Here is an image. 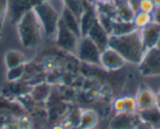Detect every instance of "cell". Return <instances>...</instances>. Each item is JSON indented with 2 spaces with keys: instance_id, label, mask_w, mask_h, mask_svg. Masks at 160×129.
I'll return each instance as SVG.
<instances>
[{
  "instance_id": "30",
  "label": "cell",
  "mask_w": 160,
  "mask_h": 129,
  "mask_svg": "<svg viewBox=\"0 0 160 129\" xmlns=\"http://www.w3.org/2000/svg\"><path fill=\"white\" fill-rule=\"evenodd\" d=\"M152 1H153V4L155 5V7L160 6V0H152Z\"/></svg>"
},
{
  "instance_id": "14",
  "label": "cell",
  "mask_w": 160,
  "mask_h": 129,
  "mask_svg": "<svg viewBox=\"0 0 160 129\" xmlns=\"http://www.w3.org/2000/svg\"><path fill=\"white\" fill-rule=\"evenodd\" d=\"M60 20L64 22V25L72 32L75 33L78 38H81V27H80V18L72 12L70 9L64 6L62 12L60 16Z\"/></svg>"
},
{
  "instance_id": "3",
  "label": "cell",
  "mask_w": 160,
  "mask_h": 129,
  "mask_svg": "<svg viewBox=\"0 0 160 129\" xmlns=\"http://www.w3.org/2000/svg\"><path fill=\"white\" fill-rule=\"evenodd\" d=\"M33 11L36 12L38 21H39L42 31L45 36H53L56 34L58 25L60 22V15L55 10L50 1H43L38 4Z\"/></svg>"
},
{
  "instance_id": "2",
  "label": "cell",
  "mask_w": 160,
  "mask_h": 129,
  "mask_svg": "<svg viewBox=\"0 0 160 129\" xmlns=\"http://www.w3.org/2000/svg\"><path fill=\"white\" fill-rule=\"evenodd\" d=\"M17 33L21 44L26 49H34L42 40V26L33 10L26 12L17 22Z\"/></svg>"
},
{
  "instance_id": "23",
  "label": "cell",
  "mask_w": 160,
  "mask_h": 129,
  "mask_svg": "<svg viewBox=\"0 0 160 129\" xmlns=\"http://www.w3.org/2000/svg\"><path fill=\"white\" fill-rule=\"evenodd\" d=\"M155 10V5L153 4L152 0H141L139 5H138V11L147 13H153V11Z\"/></svg>"
},
{
  "instance_id": "29",
  "label": "cell",
  "mask_w": 160,
  "mask_h": 129,
  "mask_svg": "<svg viewBox=\"0 0 160 129\" xmlns=\"http://www.w3.org/2000/svg\"><path fill=\"white\" fill-rule=\"evenodd\" d=\"M52 129H64V127H62V124H55Z\"/></svg>"
},
{
  "instance_id": "6",
  "label": "cell",
  "mask_w": 160,
  "mask_h": 129,
  "mask_svg": "<svg viewBox=\"0 0 160 129\" xmlns=\"http://www.w3.org/2000/svg\"><path fill=\"white\" fill-rule=\"evenodd\" d=\"M78 41V37L75 33H72L60 20L56 29V44L65 51L75 52L77 50Z\"/></svg>"
},
{
  "instance_id": "27",
  "label": "cell",
  "mask_w": 160,
  "mask_h": 129,
  "mask_svg": "<svg viewBox=\"0 0 160 129\" xmlns=\"http://www.w3.org/2000/svg\"><path fill=\"white\" fill-rule=\"evenodd\" d=\"M93 4H105V2H111L112 0H91Z\"/></svg>"
},
{
  "instance_id": "4",
  "label": "cell",
  "mask_w": 160,
  "mask_h": 129,
  "mask_svg": "<svg viewBox=\"0 0 160 129\" xmlns=\"http://www.w3.org/2000/svg\"><path fill=\"white\" fill-rule=\"evenodd\" d=\"M138 71L143 77H159L160 76V49L153 48L144 52Z\"/></svg>"
},
{
  "instance_id": "9",
  "label": "cell",
  "mask_w": 160,
  "mask_h": 129,
  "mask_svg": "<svg viewBox=\"0 0 160 129\" xmlns=\"http://www.w3.org/2000/svg\"><path fill=\"white\" fill-rule=\"evenodd\" d=\"M139 32H141V38L146 51L149 49L157 48L160 38V25L155 22H150L148 26L139 29Z\"/></svg>"
},
{
  "instance_id": "17",
  "label": "cell",
  "mask_w": 160,
  "mask_h": 129,
  "mask_svg": "<svg viewBox=\"0 0 160 129\" xmlns=\"http://www.w3.org/2000/svg\"><path fill=\"white\" fill-rule=\"evenodd\" d=\"M134 31H137V28L132 21L127 22V21L115 20V21H112V25H111L110 36H125V34L132 33Z\"/></svg>"
},
{
  "instance_id": "5",
  "label": "cell",
  "mask_w": 160,
  "mask_h": 129,
  "mask_svg": "<svg viewBox=\"0 0 160 129\" xmlns=\"http://www.w3.org/2000/svg\"><path fill=\"white\" fill-rule=\"evenodd\" d=\"M100 52L102 50L94 44L88 37H82L77 45V57L84 64L99 66L100 64Z\"/></svg>"
},
{
  "instance_id": "20",
  "label": "cell",
  "mask_w": 160,
  "mask_h": 129,
  "mask_svg": "<svg viewBox=\"0 0 160 129\" xmlns=\"http://www.w3.org/2000/svg\"><path fill=\"white\" fill-rule=\"evenodd\" d=\"M133 25L136 26L137 29H142L146 26H148L150 22H153V17L152 13L142 12V11H137L133 17Z\"/></svg>"
},
{
  "instance_id": "8",
  "label": "cell",
  "mask_w": 160,
  "mask_h": 129,
  "mask_svg": "<svg viewBox=\"0 0 160 129\" xmlns=\"http://www.w3.org/2000/svg\"><path fill=\"white\" fill-rule=\"evenodd\" d=\"M125 62L126 61L121 57L120 54L109 46L100 52V66L108 71H118L123 67Z\"/></svg>"
},
{
  "instance_id": "22",
  "label": "cell",
  "mask_w": 160,
  "mask_h": 129,
  "mask_svg": "<svg viewBox=\"0 0 160 129\" xmlns=\"http://www.w3.org/2000/svg\"><path fill=\"white\" fill-rule=\"evenodd\" d=\"M62 2H64L65 7L70 9L72 12L80 18L82 12H83V5L81 4L78 0H62Z\"/></svg>"
},
{
  "instance_id": "10",
  "label": "cell",
  "mask_w": 160,
  "mask_h": 129,
  "mask_svg": "<svg viewBox=\"0 0 160 129\" xmlns=\"http://www.w3.org/2000/svg\"><path fill=\"white\" fill-rule=\"evenodd\" d=\"M88 38L93 41L94 44L103 51L104 49L108 48V43H109V37L110 34L105 31V28L102 26L98 21V18L94 21V23L92 25V27L89 28L87 36Z\"/></svg>"
},
{
  "instance_id": "13",
  "label": "cell",
  "mask_w": 160,
  "mask_h": 129,
  "mask_svg": "<svg viewBox=\"0 0 160 129\" xmlns=\"http://www.w3.org/2000/svg\"><path fill=\"white\" fill-rule=\"evenodd\" d=\"M112 110L115 111L116 115H120V113H137L138 112V106H137L134 98L122 96V98H118L112 103Z\"/></svg>"
},
{
  "instance_id": "12",
  "label": "cell",
  "mask_w": 160,
  "mask_h": 129,
  "mask_svg": "<svg viewBox=\"0 0 160 129\" xmlns=\"http://www.w3.org/2000/svg\"><path fill=\"white\" fill-rule=\"evenodd\" d=\"M136 103L138 106V111L153 108L157 106V94L146 85H141L136 94Z\"/></svg>"
},
{
  "instance_id": "1",
  "label": "cell",
  "mask_w": 160,
  "mask_h": 129,
  "mask_svg": "<svg viewBox=\"0 0 160 129\" xmlns=\"http://www.w3.org/2000/svg\"><path fill=\"white\" fill-rule=\"evenodd\" d=\"M108 46L119 52L126 62L132 64H139L146 52L139 29L125 36H110Z\"/></svg>"
},
{
  "instance_id": "28",
  "label": "cell",
  "mask_w": 160,
  "mask_h": 129,
  "mask_svg": "<svg viewBox=\"0 0 160 129\" xmlns=\"http://www.w3.org/2000/svg\"><path fill=\"white\" fill-rule=\"evenodd\" d=\"M157 106L160 108V89H159V91L157 93Z\"/></svg>"
},
{
  "instance_id": "26",
  "label": "cell",
  "mask_w": 160,
  "mask_h": 129,
  "mask_svg": "<svg viewBox=\"0 0 160 129\" xmlns=\"http://www.w3.org/2000/svg\"><path fill=\"white\" fill-rule=\"evenodd\" d=\"M136 129H155L153 128L150 124H148V123H146V122H143V121H141L138 124H137V127H136Z\"/></svg>"
},
{
  "instance_id": "25",
  "label": "cell",
  "mask_w": 160,
  "mask_h": 129,
  "mask_svg": "<svg viewBox=\"0 0 160 129\" xmlns=\"http://www.w3.org/2000/svg\"><path fill=\"white\" fill-rule=\"evenodd\" d=\"M152 17H153V22L160 25V6L155 7V10L152 13Z\"/></svg>"
},
{
  "instance_id": "21",
  "label": "cell",
  "mask_w": 160,
  "mask_h": 129,
  "mask_svg": "<svg viewBox=\"0 0 160 129\" xmlns=\"http://www.w3.org/2000/svg\"><path fill=\"white\" fill-rule=\"evenodd\" d=\"M26 72V66L22 64V66H18V67H13V68H10L8 69V73H6V79L9 82H18L21 78L23 77Z\"/></svg>"
},
{
  "instance_id": "31",
  "label": "cell",
  "mask_w": 160,
  "mask_h": 129,
  "mask_svg": "<svg viewBox=\"0 0 160 129\" xmlns=\"http://www.w3.org/2000/svg\"><path fill=\"white\" fill-rule=\"evenodd\" d=\"M157 48H158V49H160V38H159V41H158V45H157Z\"/></svg>"
},
{
  "instance_id": "24",
  "label": "cell",
  "mask_w": 160,
  "mask_h": 129,
  "mask_svg": "<svg viewBox=\"0 0 160 129\" xmlns=\"http://www.w3.org/2000/svg\"><path fill=\"white\" fill-rule=\"evenodd\" d=\"M9 12V2L8 0H0V29L4 26L6 16Z\"/></svg>"
},
{
  "instance_id": "15",
  "label": "cell",
  "mask_w": 160,
  "mask_h": 129,
  "mask_svg": "<svg viewBox=\"0 0 160 129\" xmlns=\"http://www.w3.org/2000/svg\"><path fill=\"white\" fill-rule=\"evenodd\" d=\"M115 7H116V13H118V20L120 21H127L131 22L133 21V17L136 15V11L128 0H112Z\"/></svg>"
},
{
  "instance_id": "32",
  "label": "cell",
  "mask_w": 160,
  "mask_h": 129,
  "mask_svg": "<svg viewBox=\"0 0 160 129\" xmlns=\"http://www.w3.org/2000/svg\"><path fill=\"white\" fill-rule=\"evenodd\" d=\"M0 38H1V33H0Z\"/></svg>"
},
{
  "instance_id": "16",
  "label": "cell",
  "mask_w": 160,
  "mask_h": 129,
  "mask_svg": "<svg viewBox=\"0 0 160 129\" xmlns=\"http://www.w3.org/2000/svg\"><path fill=\"white\" fill-rule=\"evenodd\" d=\"M138 116L141 118V121L150 124L153 128L160 129V108L158 106L153 108L138 111Z\"/></svg>"
},
{
  "instance_id": "18",
  "label": "cell",
  "mask_w": 160,
  "mask_h": 129,
  "mask_svg": "<svg viewBox=\"0 0 160 129\" xmlns=\"http://www.w3.org/2000/svg\"><path fill=\"white\" fill-rule=\"evenodd\" d=\"M98 123V115L92 110H86L81 112L78 126L75 129H93Z\"/></svg>"
},
{
  "instance_id": "11",
  "label": "cell",
  "mask_w": 160,
  "mask_h": 129,
  "mask_svg": "<svg viewBox=\"0 0 160 129\" xmlns=\"http://www.w3.org/2000/svg\"><path fill=\"white\" fill-rule=\"evenodd\" d=\"M141 118L137 113H120L116 115L109 124L110 129H136Z\"/></svg>"
},
{
  "instance_id": "7",
  "label": "cell",
  "mask_w": 160,
  "mask_h": 129,
  "mask_svg": "<svg viewBox=\"0 0 160 129\" xmlns=\"http://www.w3.org/2000/svg\"><path fill=\"white\" fill-rule=\"evenodd\" d=\"M43 1H50V0H8L11 21L13 23H17L25 13L33 10L38 4Z\"/></svg>"
},
{
  "instance_id": "19",
  "label": "cell",
  "mask_w": 160,
  "mask_h": 129,
  "mask_svg": "<svg viewBox=\"0 0 160 129\" xmlns=\"http://www.w3.org/2000/svg\"><path fill=\"white\" fill-rule=\"evenodd\" d=\"M25 64H26V56L22 52L17 51V50H10L5 54V64L8 69L22 66Z\"/></svg>"
}]
</instances>
